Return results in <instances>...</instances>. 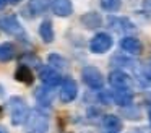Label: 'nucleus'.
<instances>
[{
    "instance_id": "7",
    "label": "nucleus",
    "mask_w": 151,
    "mask_h": 133,
    "mask_svg": "<svg viewBox=\"0 0 151 133\" xmlns=\"http://www.w3.org/2000/svg\"><path fill=\"white\" fill-rule=\"evenodd\" d=\"M39 78L46 86H50V88H55L57 84H60V81H62L60 73L55 68L49 67V65H46V67H42L39 70Z\"/></svg>"
},
{
    "instance_id": "9",
    "label": "nucleus",
    "mask_w": 151,
    "mask_h": 133,
    "mask_svg": "<svg viewBox=\"0 0 151 133\" xmlns=\"http://www.w3.org/2000/svg\"><path fill=\"white\" fill-rule=\"evenodd\" d=\"M109 83L114 88H130L132 80L127 73H124L120 70H115V71H111V75H109Z\"/></svg>"
},
{
    "instance_id": "15",
    "label": "nucleus",
    "mask_w": 151,
    "mask_h": 133,
    "mask_svg": "<svg viewBox=\"0 0 151 133\" xmlns=\"http://www.w3.org/2000/svg\"><path fill=\"white\" fill-rule=\"evenodd\" d=\"M39 36L42 37L44 42H47V44H50V42L54 41V28H52V23H50L49 19H46V21L41 23Z\"/></svg>"
},
{
    "instance_id": "20",
    "label": "nucleus",
    "mask_w": 151,
    "mask_h": 133,
    "mask_svg": "<svg viewBox=\"0 0 151 133\" xmlns=\"http://www.w3.org/2000/svg\"><path fill=\"white\" fill-rule=\"evenodd\" d=\"M120 0H101V6L107 12H117L120 8Z\"/></svg>"
},
{
    "instance_id": "22",
    "label": "nucleus",
    "mask_w": 151,
    "mask_h": 133,
    "mask_svg": "<svg viewBox=\"0 0 151 133\" xmlns=\"http://www.w3.org/2000/svg\"><path fill=\"white\" fill-rule=\"evenodd\" d=\"M145 6H146L148 10H151V0H146V2H145Z\"/></svg>"
},
{
    "instance_id": "21",
    "label": "nucleus",
    "mask_w": 151,
    "mask_h": 133,
    "mask_svg": "<svg viewBox=\"0 0 151 133\" xmlns=\"http://www.w3.org/2000/svg\"><path fill=\"white\" fill-rule=\"evenodd\" d=\"M5 5H7V0H0V10L5 8Z\"/></svg>"
},
{
    "instance_id": "13",
    "label": "nucleus",
    "mask_w": 151,
    "mask_h": 133,
    "mask_svg": "<svg viewBox=\"0 0 151 133\" xmlns=\"http://www.w3.org/2000/svg\"><path fill=\"white\" fill-rule=\"evenodd\" d=\"M120 47H122V50L128 52V54H140L141 52V42L138 41L137 37L127 36V37H124L120 41Z\"/></svg>"
},
{
    "instance_id": "3",
    "label": "nucleus",
    "mask_w": 151,
    "mask_h": 133,
    "mask_svg": "<svg viewBox=\"0 0 151 133\" xmlns=\"http://www.w3.org/2000/svg\"><path fill=\"white\" fill-rule=\"evenodd\" d=\"M0 29L10 36H15V37H24V29L15 15L0 16Z\"/></svg>"
},
{
    "instance_id": "11",
    "label": "nucleus",
    "mask_w": 151,
    "mask_h": 133,
    "mask_svg": "<svg viewBox=\"0 0 151 133\" xmlns=\"http://www.w3.org/2000/svg\"><path fill=\"white\" fill-rule=\"evenodd\" d=\"M49 6H50V0H29L26 5V12L31 13L29 16H37L47 12Z\"/></svg>"
},
{
    "instance_id": "16",
    "label": "nucleus",
    "mask_w": 151,
    "mask_h": 133,
    "mask_svg": "<svg viewBox=\"0 0 151 133\" xmlns=\"http://www.w3.org/2000/svg\"><path fill=\"white\" fill-rule=\"evenodd\" d=\"M101 21H102L101 16L94 12H89V13H86V15L81 16V23L89 29H94V28H98V26H101Z\"/></svg>"
},
{
    "instance_id": "26",
    "label": "nucleus",
    "mask_w": 151,
    "mask_h": 133,
    "mask_svg": "<svg viewBox=\"0 0 151 133\" xmlns=\"http://www.w3.org/2000/svg\"><path fill=\"white\" fill-rule=\"evenodd\" d=\"M111 133H117V132H111Z\"/></svg>"
},
{
    "instance_id": "2",
    "label": "nucleus",
    "mask_w": 151,
    "mask_h": 133,
    "mask_svg": "<svg viewBox=\"0 0 151 133\" xmlns=\"http://www.w3.org/2000/svg\"><path fill=\"white\" fill-rule=\"evenodd\" d=\"M26 127L29 133H49V119L39 109H33L26 120Z\"/></svg>"
},
{
    "instance_id": "23",
    "label": "nucleus",
    "mask_w": 151,
    "mask_h": 133,
    "mask_svg": "<svg viewBox=\"0 0 151 133\" xmlns=\"http://www.w3.org/2000/svg\"><path fill=\"white\" fill-rule=\"evenodd\" d=\"M0 133H7V130H5L4 127H0Z\"/></svg>"
},
{
    "instance_id": "4",
    "label": "nucleus",
    "mask_w": 151,
    "mask_h": 133,
    "mask_svg": "<svg viewBox=\"0 0 151 133\" xmlns=\"http://www.w3.org/2000/svg\"><path fill=\"white\" fill-rule=\"evenodd\" d=\"M81 78L89 88H93V89H99V88H102V84H104L101 71L96 67H85L81 70Z\"/></svg>"
},
{
    "instance_id": "14",
    "label": "nucleus",
    "mask_w": 151,
    "mask_h": 133,
    "mask_svg": "<svg viewBox=\"0 0 151 133\" xmlns=\"http://www.w3.org/2000/svg\"><path fill=\"white\" fill-rule=\"evenodd\" d=\"M15 78H17L18 81H21V83H24V84H31L34 81V76H33L31 68L28 67V65H24V63H21L20 67L17 68V71H15Z\"/></svg>"
},
{
    "instance_id": "17",
    "label": "nucleus",
    "mask_w": 151,
    "mask_h": 133,
    "mask_svg": "<svg viewBox=\"0 0 151 133\" xmlns=\"http://www.w3.org/2000/svg\"><path fill=\"white\" fill-rule=\"evenodd\" d=\"M104 127H106L107 130L117 132V130L122 128V120L119 119L117 115H112V114H109V115L104 117Z\"/></svg>"
},
{
    "instance_id": "12",
    "label": "nucleus",
    "mask_w": 151,
    "mask_h": 133,
    "mask_svg": "<svg viewBox=\"0 0 151 133\" xmlns=\"http://www.w3.org/2000/svg\"><path fill=\"white\" fill-rule=\"evenodd\" d=\"M36 99H37V102H39L41 106H50V104H52V99H54L52 88L46 86V84H44V86H41V88H37Z\"/></svg>"
},
{
    "instance_id": "8",
    "label": "nucleus",
    "mask_w": 151,
    "mask_h": 133,
    "mask_svg": "<svg viewBox=\"0 0 151 133\" xmlns=\"http://www.w3.org/2000/svg\"><path fill=\"white\" fill-rule=\"evenodd\" d=\"M112 101L119 106H128L133 101V94H132L130 88H114V91H111Z\"/></svg>"
},
{
    "instance_id": "1",
    "label": "nucleus",
    "mask_w": 151,
    "mask_h": 133,
    "mask_svg": "<svg viewBox=\"0 0 151 133\" xmlns=\"http://www.w3.org/2000/svg\"><path fill=\"white\" fill-rule=\"evenodd\" d=\"M8 107H10V117H12V123H13V125L26 123L31 110H29V107H28V104L24 102L23 97H20V96L10 97Z\"/></svg>"
},
{
    "instance_id": "24",
    "label": "nucleus",
    "mask_w": 151,
    "mask_h": 133,
    "mask_svg": "<svg viewBox=\"0 0 151 133\" xmlns=\"http://www.w3.org/2000/svg\"><path fill=\"white\" fill-rule=\"evenodd\" d=\"M8 2H12V3H17V2H20V0H8Z\"/></svg>"
},
{
    "instance_id": "25",
    "label": "nucleus",
    "mask_w": 151,
    "mask_h": 133,
    "mask_svg": "<svg viewBox=\"0 0 151 133\" xmlns=\"http://www.w3.org/2000/svg\"><path fill=\"white\" fill-rule=\"evenodd\" d=\"M150 122H151V112H150Z\"/></svg>"
},
{
    "instance_id": "5",
    "label": "nucleus",
    "mask_w": 151,
    "mask_h": 133,
    "mask_svg": "<svg viewBox=\"0 0 151 133\" xmlns=\"http://www.w3.org/2000/svg\"><path fill=\"white\" fill-rule=\"evenodd\" d=\"M89 47H91V50L94 54H104V52H107L112 47V37L109 34H106V32H99V34H96L91 39Z\"/></svg>"
},
{
    "instance_id": "10",
    "label": "nucleus",
    "mask_w": 151,
    "mask_h": 133,
    "mask_svg": "<svg viewBox=\"0 0 151 133\" xmlns=\"http://www.w3.org/2000/svg\"><path fill=\"white\" fill-rule=\"evenodd\" d=\"M50 6H52V12L57 16H68L73 12V6L70 0H52Z\"/></svg>"
},
{
    "instance_id": "19",
    "label": "nucleus",
    "mask_w": 151,
    "mask_h": 133,
    "mask_svg": "<svg viewBox=\"0 0 151 133\" xmlns=\"http://www.w3.org/2000/svg\"><path fill=\"white\" fill-rule=\"evenodd\" d=\"M49 63L52 65V68H57V70H63L67 67V60L63 57H60L59 54H50L49 55Z\"/></svg>"
},
{
    "instance_id": "18",
    "label": "nucleus",
    "mask_w": 151,
    "mask_h": 133,
    "mask_svg": "<svg viewBox=\"0 0 151 133\" xmlns=\"http://www.w3.org/2000/svg\"><path fill=\"white\" fill-rule=\"evenodd\" d=\"M15 57V47L8 42L0 44V62H8Z\"/></svg>"
},
{
    "instance_id": "6",
    "label": "nucleus",
    "mask_w": 151,
    "mask_h": 133,
    "mask_svg": "<svg viewBox=\"0 0 151 133\" xmlns=\"http://www.w3.org/2000/svg\"><path fill=\"white\" fill-rule=\"evenodd\" d=\"M78 94V86H76V81L72 78H65L62 81V86H60V101L62 102H72L73 99Z\"/></svg>"
}]
</instances>
